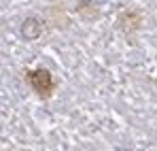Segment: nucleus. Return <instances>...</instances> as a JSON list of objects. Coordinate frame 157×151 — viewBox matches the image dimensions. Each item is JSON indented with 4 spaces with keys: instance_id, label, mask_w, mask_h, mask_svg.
<instances>
[{
    "instance_id": "1",
    "label": "nucleus",
    "mask_w": 157,
    "mask_h": 151,
    "mask_svg": "<svg viewBox=\"0 0 157 151\" xmlns=\"http://www.w3.org/2000/svg\"><path fill=\"white\" fill-rule=\"evenodd\" d=\"M26 81H28V85L32 87V92H36V96L43 98V100H49L53 94H55V89H57V81L51 75V70H47V68L28 70Z\"/></svg>"
},
{
    "instance_id": "2",
    "label": "nucleus",
    "mask_w": 157,
    "mask_h": 151,
    "mask_svg": "<svg viewBox=\"0 0 157 151\" xmlns=\"http://www.w3.org/2000/svg\"><path fill=\"white\" fill-rule=\"evenodd\" d=\"M142 24H144L142 13H140V11H136V9L123 11V13L117 17V28H119V30H123L125 34H134V32H138V30L142 28Z\"/></svg>"
},
{
    "instance_id": "3",
    "label": "nucleus",
    "mask_w": 157,
    "mask_h": 151,
    "mask_svg": "<svg viewBox=\"0 0 157 151\" xmlns=\"http://www.w3.org/2000/svg\"><path fill=\"white\" fill-rule=\"evenodd\" d=\"M40 34H43V24L36 17H30V19L24 22V26H21V36L26 41H36Z\"/></svg>"
}]
</instances>
